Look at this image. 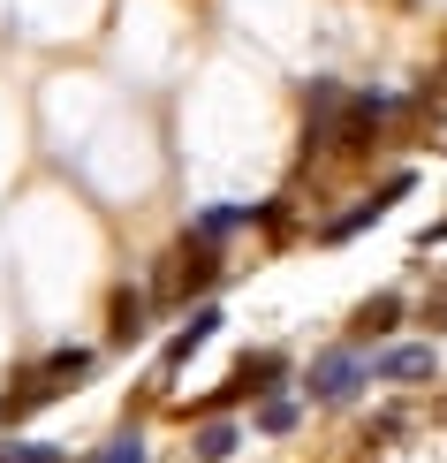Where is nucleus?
I'll return each mask as SVG.
<instances>
[{
    "mask_svg": "<svg viewBox=\"0 0 447 463\" xmlns=\"http://www.w3.org/2000/svg\"><path fill=\"white\" fill-rule=\"evenodd\" d=\"M0 463H69L61 449H38V440H15V449H0Z\"/></svg>",
    "mask_w": 447,
    "mask_h": 463,
    "instance_id": "nucleus-10",
    "label": "nucleus"
},
{
    "mask_svg": "<svg viewBox=\"0 0 447 463\" xmlns=\"http://www.w3.org/2000/svg\"><path fill=\"white\" fill-rule=\"evenodd\" d=\"M137 319H144V304H137V288H122V297H114V342H137V335H144Z\"/></svg>",
    "mask_w": 447,
    "mask_h": 463,
    "instance_id": "nucleus-8",
    "label": "nucleus"
},
{
    "mask_svg": "<svg viewBox=\"0 0 447 463\" xmlns=\"http://www.w3.org/2000/svg\"><path fill=\"white\" fill-rule=\"evenodd\" d=\"M296 418H303V411H296V402H288V395L258 402V426H265V433H296Z\"/></svg>",
    "mask_w": 447,
    "mask_h": 463,
    "instance_id": "nucleus-9",
    "label": "nucleus"
},
{
    "mask_svg": "<svg viewBox=\"0 0 447 463\" xmlns=\"http://www.w3.org/2000/svg\"><path fill=\"white\" fill-rule=\"evenodd\" d=\"M99 463H144V440H137V433H122V440H114V449H107Z\"/></svg>",
    "mask_w": 447,
    "mask_h": 463,
    "instance_id": "nucleus-11",
    "label": "nucleus"
},
{
    "mask_svg": "<svg viewBox=\"0 0 447 463\" xmlns=\"http://www.w3.org/2000/svg\"><path fill=\"white\" fill-rule=\"evenodd\" d=\"M212 326H220V304H198V312H190V319H182V335H174V342H167V357H160V380H174V373H182V364H190V357H198V350H205V342H212Z\"/></svg>",
    "mask_w": 447,
    "mask_h": 463,
    "instance_id": "nucleus-2",
    "label": "nucleus"
},
{
    "mask_svg": "<svg viewBox=\"0 0 447 463\" xmlns=\"http://www.w3.org/2000/svg\"><path fill=\"white\" fill-rule=\"evenodd\" d=\"M364 373H372V364L357 357V342H334V350L311 364V395H319V402H349L364 388Z\"/></svg>",
    "mask_w": 447,
    "mask_h": 463,
    "instance_id": "nucleus-1",
    "label": "nucleus"
},
{
    "mask_svg": "<svg viewBox=\"0 0 447 463\" xmlns=\"http://www.w3.org/2000/svg\"><path fill=\"white\" fill-rule=\"evenodd\" d=\"M433 373H440V357L424 350V342H402V350L379 357V380H433Z\"/></svg>",
    "mask_w": 447,
    "mask_h": 463,
    "instance_id": "nucleus-4",
    "label": "nucleus"
},
{
    "mask_svg": "<svg viewBox=\"0 0 447 463\" xmlns=\"http://www.w3.org/2000/svg\"><path fill=\"white\" fill-rule=\"evenodd\" d=\"M265 380H281V350H258V357H243L236 373H228V388L212 395V411H228V402H243V395H258Z\"/></svg>",
    "mask_w": 447,
    "mask_h": 463,
    "instance_id": "nucleus-3",
    "label": "nucleus"
},
{
    "mask_svg": "<svg viewBox=\"0 0 447 463\" xmlns=\"http://www.w3.org/2000/svg\"><path fill=\"white\" fill-rule=\"evenodd\" d=\"M236 449H243V426H205V433H198V456H205V463H228Z\"/></svg>",
    "mask_w": 447,
    "mask_h": 463,
    "instance_id": "nucleus-6",
    "label": "nucleus"
},
{
    "mask_svg": "<svg viewBox=\"0 0 447 463\" xmlns=\"http://www.w3.org/2000/svg\"><path fill=\"white\" fill-rule=\"evenodd\" d=\"M395 319H402V297H372V304L357 312V335H386Z\"/></svg>",
    "mask_w": 447,
    "mask_h": 463,
    "instance_id": "nucleus-7",
    "label": "nucleus"
},
{
    "mask_svg": "<svg viewBox=\"0 0 447 463\" xmlns=\"http://www.w3.org/2000/svg\"><path fill=\"white\" fill-rule=\"evenodd\" d=\"M250 221H258V205H212V213H198L190 236H198V243H220V236H236V228H250Z\"/></svg>",
    "mask_w": 447,
    "mask_h": 463,
    "instance_id": "nucleus-5",
    "label": "nucleus"
}]
</instances>
